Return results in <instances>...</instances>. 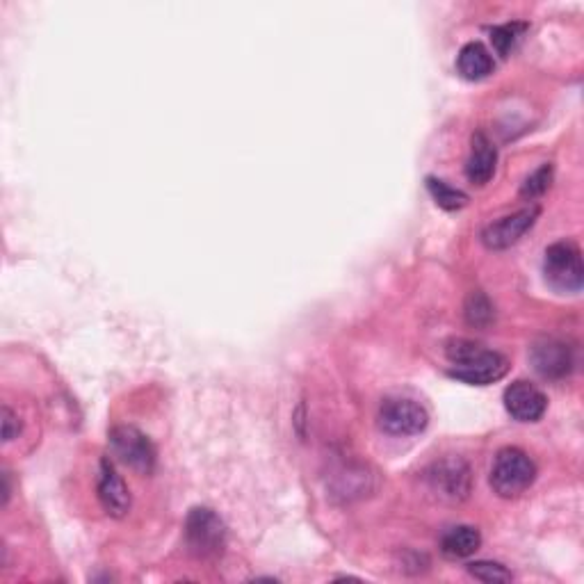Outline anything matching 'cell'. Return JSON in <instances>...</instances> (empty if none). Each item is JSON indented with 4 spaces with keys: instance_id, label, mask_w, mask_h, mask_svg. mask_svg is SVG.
I'll return each instance as SVG.
<instances>
[{
    "instance_id": "6da1fadb",
    "label": "cell",
    "mask_w": 584,
    "mask_h": 584,
    "mask_svg": "<svg viewBox=\"0 0 584 584\" xmlns=\"http://www.w3.org/2000/svg\"><path fill=\"white\" fill-rule=\"evenodd\" d=\"M450 375L470 386H489L507 375L509 361L505 356L484 350L482 345L470 340H454L448 347Z\"/></svg>"
},
{
    "instance_id": "7a4b0ae2",
    "label": "cell",
    "mask_w": 584,
    "mask_h": 584,
    "mask_svg": "<svg viewBox=\"0 0 584 584\" xmlns=\"http://www.w3.org/2000/svg\"><path fill=\"white\" fill-rule=\"evenodd\" d=\"M537 466L523 450L505 448L498 452L491 468V486L500 498H516L530 489Z\"/></svg>"
},
{
    "instance_id": "3957f363",
    "label": "cell",
    "mask_w": 584,
    "mask_h": 584,
    "mask_svg": "<svg viewBox=\"0 0 584 584\" xmlns=\"http://www.w3.org/2000/svg\"><path fill=\"white\" fill-rule=\"evenodd\" d=\"M185 541L192 555L199 559H215L224 553L226 527L213 509L197 507L185 521Z\"/></svg>"
},
{
    "instance_id": "277c9868",
    "label": "cell",
    "mask_w": 584,
    "mask_h": 584,
    "mask_svg": "<svg viewBox=\"0 0 584 584\" xmlns=\"http://www.w3.org/2000/svg\"><path fill=\"white\" fill-rule=\"evenodd\" d=\"M543 272L550 286L559 292H580L584 283L582 256L573 242H555L546 249Z\"/></svg>"
},
{
    "instance_id": "5b68a950",
    "label": "cell",
    "mask_w": 584,
    "mask_h": 584,
    "mask_svg": "<svg viewBox=\"0 0 584 584\" xmlns=\"http://www.w3.org/2000/svg\"><path fill=\"white\" fill-rule=\"evenodd\" d=\"M110 450L117 461L140 475H151L156 468V448H153L149 436L142 434L137 427L121 425L112 429Z\"/></svg>"
},
{
    "instance_id": "8992f818",
    "label": "cell",
    "mask_w": 584,
    "mask_h": 584,
    "mask_svg": "<svg viewBox=\"0 0 584 584\" xmlns=\"http://www.w3.org/2000/svg\"><path fill=\"white\" fill-rule=\"evenodd\" d=\"M379 425L393 436H413L425 432L429 425V413L418 402L393 397V400L381 404Z\"/></svg>"
},
{
    "instance_id": "52a82bcc",
    "label": "cell",
    "mask_w": 584,
    "mask_h": 584,
    "mask_svg": "<svg viewBox=\"0 0 584 584\" xmlns=\"http://www.w3.org/2000/svg\"><path fill=\"white\" fill-rule=\"evenodd\" d=\"M539 217V208L530 206L518 210L514 215H507L498 219V222L489 224L482 233V242L489 249H507L511 245H516L523 235L532 229L534 222Z\"/></svg>"
},
{
    "instance_id": "ba28073f",
    "label": "cell",
    "mask_w": 584,
    "mask_h": 584,
    "mask_svg": "<svg viewBox=\"0 0 584 584\" xmlns=\"http://www.w3.org/2000/svg\"><path fill=\"white\" fill-rule=\"evenodd\" d=\"M548 400L530 381H514L505 391V409L518 423H537L546 413Z\"/></svg>"
},
{
    "instance_id": "9c48e42d",
    "label": "cell",
    "mask_w": 584,
    "mask_h": 584,
    "mask_svg": "<svg viewBox=\"0 0 584 584\" xmlns=\"http://www.w3.org/2000/svg\"><path fill=\"white\" fill-rule=\"evenodd\" d=\"M530 361L534 365V370H537L543 379H562L571 372L573 354L571 347L566 343L548 338L532 347Z\"/></svg>"
},
{
    "instance_id": "30bf717a",
    "label": "cell",
    "mask_w": 584,
    "mask_h": 584,
    "mask_svg": "<svg viewBox=\"0 0 584 584\" xmlns=\"http://www.w3.org/2000/svg\"><path fill=\"white\" fill-rule=\"evenodd\" d=\"M99 500H101L103 509L115 518L126 516L128 509H131V493H128L124 480H121V477L117 475L115 466H112L108 459H105L101 464Z\"/></svg>"
},
{
    "instance_id": "8fae6325",
    "label": "cell",
    "mask_w": 584,
    "mask_h": 584,
    "mask_svg": "<svg viewBox=\"0 0 584 584\" xmlns=\"http://www.w3.org/2000/svg\"><path fill=\"white\" fill-rule=\"evenodd\" d=\"M434 489L441 493L443 498L461 500L468 496L470 489V470L464 461H443L441 466H436V473L429 475Z\"/></svg>"
},
{
    "instance_id": "7c38bea8",
    "label": "cell",
    "mask_w": 584,
    "mask_h": 584,
    "mask_svg": "<svg viewBox=\"0 0 584 584\" xmlns=\"http://www.w3.org/2000/svg\"><path fill=\"white\" fill-rule=\"evenodd\" d=\"M498 151L496 146L489 142V137L477 133L473 137V149H470V158L466 165V176L473 185H486L496 174Z\"/></svg>"
},
{
    "instance_id": "4fadbf2b",
    "label": "cell",
    "mask_w": 584,
    "mask_h": 584,
    "mask_svg": "<svg viewBox=\"0 0 584 584\" xmlns=\"http://www.w3.org/2000/svg\"><path fill=\"white\" fill-rule=\"evenodd\" d=\"M493 67H496V62H493L491 51L484 44H480V42L466 44L459 51L457 71L466 80H484V78H489L491 73H493Z\"/></svg>"
},
{
    "instance_id": "5bb4252c",
    "label": "cell",
    "mask_w": 584,
    "mask_h": 584,
    "mask_svg": "<svg viewBox=\"0 0 584 584\" xmlns=\"http://www.w3.org/2000/svg\"><path fill=\"white\" fill-rule=\"evenodd\" d=\"M480 543H482V537L475 527L457 525V527H450V530L443 534L441 550H443V555H448L452 559H464L473 555L475 550L480 548Z\"/></svg>"
},
{
    "instance_id": "9a60e30c",
    "label": "cell",
    "mask_w": 584,
    "mask_h": 584,
    "mask_svg": "<svg viewBox=\"0 0 584 584\" xmlns=\"http://www.w3.org/2000/svg\"><path fill=\"white\" fill-rule=\"evenodd\" d=\"M427 190L436 204L445 210H459L468 204V197L464 192L452 188V185L441 181V178H427Z\"/></svg>"
},
{
    "instance_id": "2e32d148",
    "label": "cell",
    "mask_w": 584,
    "mask_h": 584,
    "mask_svg": "<svg viewBox=\"0 0 584 584\" xmlns=\"http://www.w3.org/2000/svg\"><path fill=\"white\" fill-rule=\"evenodd\" d=\"M525 30H527L525 23H505V26L493 28L491 30V42H493V48L498 51V55H502V58H507V55L514 51V48L518 46V42L523 39Z\"/></svg>"
},
{
    "instance_id": "e0dca14e",
    "label": "cell",
    "mask_w": 584,
    "mask_h": 584,
    "mask_svg": "<svg viewBox=\"0 0 584 584\" xmlns=\"http://www.w3.org/2000/svg\"><path fill=\"white\" fill-rule=\"evenodd\" d=\"M466 318L475 327H486L493 320V306L489 302V297L482 295V292H473L468 297L466 304Z\"/></svg>"
},
{
    "instance_id": "ac0fdd59",
    "label": "cell",
    "mask_w": 584,
    "mask_h": 584,
    "mask_svg": "<svg viewBox=\"0 0 584 584\" xmlns=\"http://www.w3.org/2000/svg\"><path fill=\"white\" fill-rule=\"evenodd\" d=\"M550 183H553V167L543 165L532 176L525 178L521 194L525 199H537L550 188Z\"/></svg>"
},
{
    "instance_id": "d6986e66",
    "label": "cell",
    "mask_w": 584,
    "mask_h": 584,
    "mask_svg": "<svg viewBox=\"0 0 584 584\" xmlns=\"http://www.w3.org/2000/svg\"><path fill=\"white\" fill-rule=\"evenodd\" d=\"M470 575H475L482 582H509L511 573L498 562H473L468 564Z\"/></svg>"
},
{
    "instance_id": "ffe728a7",
    "label": "cell",
    "mask_w": 584,
    "mask_h": 584,
    "mask_svg": "<svg viewBox=\"0 0 584 584\" xmlns=\"http://www.w3.org/2000/svg\"><path fill=\"white\" fill-rule=\"evenodd\" d=\"M21 432L19 416H14V411L10 407H3V441L10 443Z\"/></svg>"
}]
</instances>
